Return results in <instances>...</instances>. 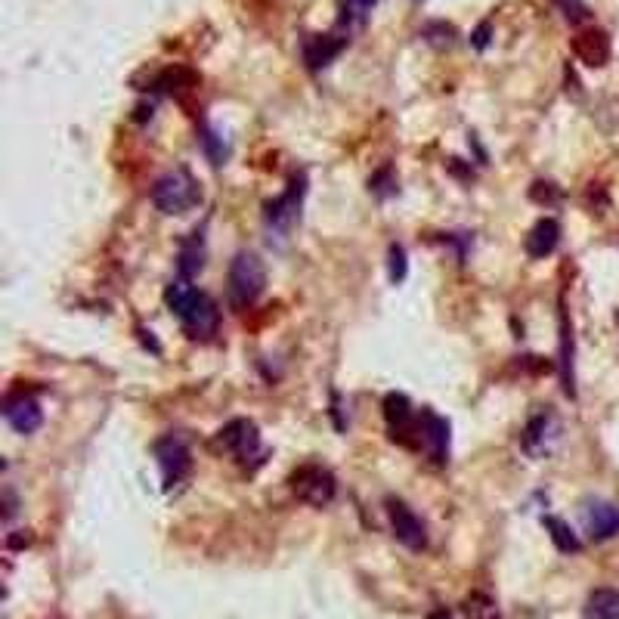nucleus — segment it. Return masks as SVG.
I'll use <instances>...</instances> for the list:
<instances>
[{"label":"nucleus","mask_w":619,"mask_h":619,"mask_svg":"<svg viewBox=\"0 0 619 619\" xmlns=\"http://www.w3.org/2000/svg\"><path fill=\"white\" fill-rule=\"evenodd\" d=\"M164 304L173 316L180 319L183 332L192 340H211L220 332V307L208 291L192 285V279L177 276L168 288H164Z\"/></svg>","instance_id":"f257e3e1"},{"label":"nucleus","mask_w":619,"mask_h":619,"mask_svg":"<svg viewBox=\"0 0 619 619\" xmlns=\"http://www.w3.org/2000/svg\"><path fill=\"white\" fill-rule=\"evenodd\" d=\"M149 196H152V205H155L162 214H168V217H180V214H186V211H192V208L201 205V186L186 168H173L168 173H162V177L152 183Z\"/></svg>","instance_id":"f03ea898"},{"label":"nucleus","mask_w":619,"mask_h":619,"mask_svg":"<svg viewBox=\"0 0 619 619\" xmlns=\"http://www.w3.org/2000/svg\"><path fill=\"white\" fill-rule=\"evenodd\" d=\"M229 301L233 307H252L267 291V267L254 252H239L229 263Z\"/></svg>","instance_id":"7ed1b4c3"},{"label":"nucleus","mask_w":619,"mask_h":619,"mask_svg":"<svg viewBox=\"0 0 619 619\" xmlns=\"http://www.w3.org/2000/svg\"><path fill=\"white\" fill-rule=\"evenodd\" d=\"M217 447L226 449L229 455L239 464H245L248 471L261 468L267 462V447L261 440V430L254 421L248 419H233L217 430Z\"/></svg>","instance_id":"20e7f679"},{"label":"nucleus","mask_w":619,"mask_h":619,"mask_svg":"<svg viewBox=\"0 0 619 619\" xmlns=\"http://www.w3.org/2000/svg\"><path fill=\"white\" fill-rule=\"evenodd\" d=\"M304 196H307V173H295L291 183L285 186L282 196H276L273 201L263 205V224H267L270 233L276 239H288L291 229L301 220V208H304Z\"/></svg>","instance_id":"39448f33"},{"label":"nucleus","mask_w":619,"mask_h":619,"mask_svg":"<svg viewBox=\"0 0 619 619\" xmlns=\"http://www.w3.org/2000/svg\"><path fill=\"white\" fill-rule=\"evenodd\" d=\"M291 492L310 508H325L335 502L338 496V480L325 464L307 462L291 474Z\"/></svg>","instance_id":"423d86ee"},{"label":"nucleus","mask_w":619,"mask_h":619,"mask_svg":"<svg viewBox=\"0 0 619 619\" xmlns=\"http://www.w3.org/2000/svg\"><path fill=\"white\" fill-rule=\"evenodd\" d=\"M152 452H155L158 471H162L164 490H173V486H180L186 477L192 474V449L180 434L158 437Z\"/></svg>","instance_id":"0eeeda50"},{"label":"nucleus","mask_w":619,"mask_h":619,"mask_svg":"<svg viewBox=\"0 0 619 619\" xmlns=\"http://www.w3.org/2000/svg\"><path fill=\"white\" fill-rule=\"evenodd\" d=\"M385 421L387 434L394 443L406 449H421L419 447V412L412 409L406 394H387L385 396Z\"/></svg>","instance_id":"6e6552de"},{"label":"nucleus","mask_w":619,"mask_h":619,"mask_svg":"<svg viewBox=\"0 0 619 619\" xmlns=\"http://www.w3.org/2000/svg\"><path fill=\"white\" fill-rule=\"evenodd\" d=\"M387 517H391V530L400 545H406L409 552L428 548V526L402 499H387Z\"/></svg>","instance_id":"1a4fd4ad"},{"label":"nucleus","mask_w":619,"mask_h":619,"mask_svg":"<svg viewBox=\"0 0 619 619\" xmlns=\"http://www.w3.org/2000/svg\"><path fill=\"white\" fill-rule=\"evenodd\" d=\"M4 419L16 434L29 437L44 424V409H40V400L29 391H10L4 396Z\"/></svg>","instance_id":"9d476101"},{"label":"nucleus","mask_w":619,"mask_h":619,"mask_svg":"<svg viewBox=\"0 0 619 619\" xmlns=\"http://www.w3.org/2000/svg\"><path fill=\"white\" fill-rule=\"evenodd\" d=\"M419 447L428 452L434 464L449 462V421L437 415L434 409H421L419 412Z\"/></svg>","instance_id":"9b49d317"},{"label":"nucleus","mask_w":619,"mask_h":619,"mask_svg":"<svg viewBox=\"0 0 619 619\" xmlns=\"http://www.w3.org/2000/svg\"><path fill=\"white\" fill-rule=\"evenodd\" d=\"M350 34L344 31H332V34H307L304 38V62H307L310 72H319V68L332 66L340 53H344Z\"/></svg>","instance_id":"f8f14e48"},{"label":"nucleus","mask_w":619,"mask_h":619,"mask_svg":"<svg viewBox=\"0 0 619 619\" xmlns=\"http://www.w3.org/2000/svg\"><path fill=\"white\" fill-rule=\"evenodd\" d=\"M558 434H561V424H558V419H554V412H535L533 419L526 421L520 443H524L526 455L542 458V455H548V449H552V443L558 440Z\"/></svg>","instance_id":"ddd939ff"},{"label":"nucleus","mask_w":619,"mask_h":619,"mask_svg":"<svg viewBox=\"0 0 619 619\" xmlns=\"http://www.w3.org/2000/svg\"><path fill=\"white\" fill-rule=\"evenodd\" d=\"M582 520H586V530L595 542L614 539L619 533V508L614 502H604V499H588L582 508Z\"/></svg>","instance_id":"4468645a"},{"label":"nucleus","mask_w":619,"mask_h":619,"mask_svg":"<svg viewBox=\"0 0 619 619\" xmlns=\"http://www.w3.org/2000/svg\"><path fill=\"white\" fill-rule=\"evenodd\" d=\"M573 53L588 68H601L610 62V38L601 29H586L573 38Z\"/></svg>","instance_id":"2eb2a0df"},{"label":"nucleus","mask_w":619,"mask_h":619,"mask_svg":"<svg viewBox=\"0 0 619 619\" xmlns=\"http://www.w3.org/2000/svg\"><path fill=\"white\" fill-rule=\"evenodd\" d=\"M558 245H561V224L554 217H542L524 239V252L533 261H545L548 254H554Z\"/></svg>","instance_id":"dca6fc26"},{"label":"nucleus","mask_w":619,"mask_h":619,"mask_svg":"<svg viewBox=\"0 0 619 619\" xmlns=\"http://www.w3.org/2000/svg\"><path fill=\"white\" fill-rule=\"evenodd\" d=\"M201 267H205V235H201V229H196V233H190L183 242H180L177 276L192 279V276L201 273Z\"/></svg>","instance_id":"f3484780"},{"label":"nucleus","mask_w":619,"mask_h":619,"mask_svg":"<svg viewBox=\"0 0 619 619\" xmlns=\"http://www.w3.org/2000/svg\"><path fill=\"white\" fill-rule=\"evenodd\" d=\"M561 378L563 394L573 400L576 396V378H573V325H570L567 310L561 307Z\"/></svg>","instance_id":"a211bd4d"},{"label":"nucleus","mask_w":619,"mask_h":619,"mask_svg":"<svg viewBox=\"0 0 619 619\" xmlns=\"http://www.w3.org/2000/svg\"><path fill=\"white\" fill-rule=\"evenodd\" d=\"M542 526L548 530V539L554 542V548H558L561 554H579L582 552V539L570 530L567 520L554 517V514H545V517H542Z\"/></svg>","instance_id":"6ab92c4d"},{"label":"nucleus","mask_w":619,"mask_h":619,"mask_svg":"<svg viewBox=\"0 0 619 619\" xmlns=\"http://www.w3.org/2000/svg\"><path fill=\"white\" fill-rule=\"evenodd\" d=\"M586 619H619V591L616 588H595L588 595L586 607H582Z\"/></svg>","instance_id":"aec40b11"},{"label":"nucleus","mask_w":619,"mask_h":619,"mask_svg":"<svg viewBox=\"0 0 619 619\" xmlns=\"http://www.w3.org/2000/svg\"><path fill=\"white\" fill-rule=\"evenodd\" d=\"M378 4V0H344L340 4V19H338V31L350 34L353 29H359V25L366 22L368 10Z\"/></svg>","instance_id":"412c9836"},{"label":"nucleus","mask_w":619,"mask_h":619,"mask_svg":"<svg viewBox=\"0 0 619 619\" xmlns=\"http://www.w3.org/2000/svg\"><path fill=\"white\" fill-rule=\"evenodd\" d=\"M464 616L468 619H502L496 597L486 595V591H471L468 601H464Z\"/></svg>","instance_id":"4be33fe9"},{"label":"nucleus","mask_w":619,"mask_h":619,"mask_svg":"<svg viewBox=\"0 0 619 619\" xmlns=\"http://www.w3.org/2000/svg\"><path fill=\"white\" fill-rule=\"evenodd\" d=\"M387 276H391V282L394 285H400V282H406V276H409V261H406V248L402 245H391V252H387Z\"/></svg>","instance_id":"5701e85b"},{"label":"nucleus","mask_w":619,"mask_h":619,"mask_svg":"<svg viewBox=\"0 0 619 619\" xmlns=\"http://www.w3.org/2000/svg\"><path fill=\"white\" fill-rule=\"evenodd\" d=\"M368 190L375 192L378 199H391L394 192H396V180H394V173L391 168H385V171H378L375 173L372 180H368Z\"/></svg>","instance_id":"b1692460"},{"label":"nucleus","mask_w":619,"mask_h":619,"mask_svg":"<svg viewBox=\"0 0 619 619\" xmlns=\"http://www.w3.org/2000/svg\"><path fill=\"white\" fill-rule=\"evenodd\" d=\"M201 146H205V152H208V158H211V164H224V158H226V146L224 140H220L214 130H205L201 134Z\"/></svg>","instance_id":"393cba45"},{"label":"nucleus","mask_w":619,"mask_h":619,"mask_svg":"<svg viewBox=\"0 0 619 619\" xmlns=\"http://www.w3.org/2000/svg\"><path fill=\"white\" fill-rule=\"evenodd\" d=\"M554 4L561 6L563 10V16L570 19L573 25H579V22H588L591 19V13H588V6L582 4V0H554Z\"/></svg>","instance_id":"a878e982"},{"label":"nucleus","mask_w":619,"mask_h":619,"mask_svg":"<svg viewBox=\"0 0 619 619\" xmlns=\"http://www.w3.org/2000/svg\"><path fill=\"white\" fill-rule=\"evenodd\" d=\"M533 199L542 201V205H554V201H561V192L554 190V183H535Z\"/></svg>","instance_id":"bb28decb"},{"label":"nucleus","mask_w":619,"mask_h":619,"mask_svg":"<svg viewBox=\"0 0 619 619\" xmlns=\"http://www.w3.org/2000/svg\"><path fill=\"white\" fill-rule=\"evenodd\" d=\"M16 505H19V499H16V492H13V486H4V520L6 524L16 517Z\"/></svg>","instance_id":"cd10ccee"},{"label":"nucleus","mask_w":619,"mask_h":619,"mask_svg":"<svg viewBox=\"0 0 619 619\" xmlns=\"http://www.w3.org/2000/svg\"><path fill=\"white\" fill-rule=\"evenodd\" d=\"M490 31H492L490 22H483L474 34H471V44H474L477 50H486V47H490Z\"/></svg>","instance_id":"c85d7f7f"},{"label":"nucleus","mask_w":619,"mask_h":619,"mask_svg":"<svg viewBox=\"0 0 619 619\" xmlns=\"http://www.w3.org/2000/svg\"><path fill=\"white\" fill-rule=\"evenodd\" d=\"M428 619H452V614H449L447 607H437V610H430Z\"/></svg>","instance_id":"c756f323"}]
</instances>
